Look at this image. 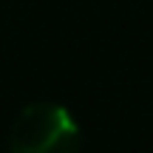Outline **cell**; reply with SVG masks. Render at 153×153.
<instances>
[{"label": "cell", "mask_w": 153, "mask_h": 153, "mask_svg": "<svg viewBox=\"0 0 153 153\" xmlns=\"http://www.w3.org/2000/svg\"><path fill=\"white\" fill-rule=\"evenodd\" d=\"M11 153H79V128L62 105L34 102L11 128Z\"/></svg>", "instance_id": "obj_1"}]
</instances>
